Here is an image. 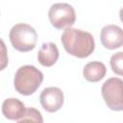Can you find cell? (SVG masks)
Wrapping results in <instances>:
<instances>
[{"label":"cell","mask_w":123,"mask_h":123,"mask_svg":"<svg viewBox=\"0 0 123 123\" xmlns=\"http://www.w3.org/2000/svg\"><path fill=\"white\" fill-rule=\"evenodd\" d=\"M101 94L110 110L123 111V80L116 77L108 79L101 87Z\"/></svg>","instance_id":"277c9868"},{"label":"cell","mask_w":123,"mask_h":123,"mask_svg":"<svg viewBox=\"0 0 123 123\" xmlns=\"http://www.w3.org/2000/svg\"><path fill=\"white\" fill-rule=\"evenodd\" d=\"M23 121H30V122H36V123H42L43 122V118L41 113L35 108L29 107L26 108V111L24 116L19 120V122H23Z\"/></svg>","instance_id":"7c38bea8"},{"label":"cell","mask_w":123,"mask_h":123,"mask_svg":"<svg viewBox=\"0 0 123 123\" xmlns=\"http://www.w3.org/2000/svg\"><path fill=\"white\" fill-rule=\"evenodd\" d=\"M110 65L113 73L123 76V52H117L111 57Z\"/></svg>","instance_id":"8fae6325"},{"label":"cell","mask_w":123,"mask_h":123,"mask_svg":"<svg viewBox=\"0 0 123 123\" xmlns=\"http://www.w3.org/2000/svg\"><path fill=\"white\" fill-rule=\"evenodd\" d=\"M48 18L54 28L62 30L75 23L76 12L74 8L67 3H55L49 9Z\"/></svg>","instance_id":"5b68a950"},{"label":"cell","mask_w":123,"mask_h":123,"mask_svg":"<svg viewBox=\"0 0 123 123\" xmlns=\"http://www.w3.org/2000/svg\"><path fill=\"white\" fill-rule=\"evenodd\" d=\"M39 102L46 111L56 112L62 107L64 95L61 88L57 86H49L41 91L39 95Z\"/></svg>","instance_id":"8992f818"},{"label":"cell","mask_w":123,"mask_h":123,"mask_svg":"<svg viewBox=\"0 0 123 123\" xmlns=\"http://www.w3.org/2000/svg\"><path fill=\"white\" fill-rule=\"evenodd\" d=\"M61 41L69 55L79 59L89 57L95 49L93 36L86 31L77 28L67 27L62 34Z\"/></svg>","instance_id":"6da1fadb"},{"label":"cell","mask_w":123,"mask_h":123,"mask_svg":"<svg viewBox=\"0 0 123 123\" xmlns=\"http://www.w3.org/2000/svg\"><path fill=\"white\" fill-rule=\"evenodd\" d=\"M9 38L15 50L19 52H29L37 45V34L31 25L18 23L12 27Z\"/></svg>","instance_id":"3957f363"},{"label":"cell","mask_w":123,"mask_h":123,"mask_svg":"<svg viewBox=\"0 0 123 123\" xmlns=\"http://www.w3.org/2000/svg\"><path fill=\"white\" fill-rule=\"evenodd\" d=\"M100 39L102 45L107 49L119 48L123 46V30L117 25H106L101 30Z\"/></svg>","instance_id":"52a82bcc"},{"label":"cell","mask_w":123,"mask_h":123,"mask_svg":"<svg viewBox=\"0 0 123 123\" xmlns=\"http://www.w3.org/2000/svg\"><path fill=\"white\" fill-rule=\"evenodd\" d=\"M25 111V105L17 98H7L2 104V112L7 119L19 122V120L24 116Z\"/></svg>","instance_id":"ba28073f"},{"label":"cell","mask_w":123,"mask_h":123,"mask_svg":"<svg viewBox=\"0 0 123 123\" xmlns=\"http://www.w3.org/2000/svg\"><path fill=\"white\" fill-rule=\"evenodd\" d=\"M58 59L59 50L57 45L53 42L43 43L37 52V61L41 65L45 67H50L54 65L57 62Z\"/></svg>","instance_id":"9c48e42d"},{"label":"cell","mask_w":123,"mask_h":123,"mask_svg":"<svg viewBox=\"0 0 123 123\" xmlns=\"http://www.w3.org/2000/svg\"><path fill=\"white\" fill-rule=\"evenodd\" d=\"M119 18H120L121 22L123 23V8H121L119 11Z\"/></svg>","instance_id":"4fadbf2b"},{"label":"cell","mask_w":123,"mask_h":123,"mask_svg":"<svg viewBox=\"0 0 123 123\" xmlns=\"http://www.w3.org/2000/svg\"><path fill=\"white\" fill-rule=\"evenodd\" d=\"M43 82V74L36 66L26 64L20 66L15 72L13 86L15 90L24 96L35 93Z\"/></svg>","instance_id":"7a4b0ae2"},{"label":"cell","mask_w":123,"mask_h":123,"mask_svg":"<svg viewBox=\"0 0 123 123\" xmlns=\"http://www.w3.org/2000/svg\"><path fill=\"white\" fill-rule=\"evenodd\" d=\"M107 73L106 65L98 61L90 62L86 63L83 69L84 78L91 83H96L102 80Z\"/></svg>","instance_id":"30bf717a"}]
</instances>
